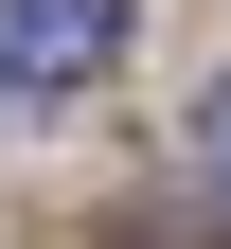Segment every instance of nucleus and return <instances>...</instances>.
<instances>
[{"label": "nucleus", "instance_id": "1", "mask_svg": "<svg viewBox=\"0 0 231 249\" xmlns=\"http://www.w3.org/2000/svg\"><path fill=\"white\" fill-rule=\"evenodd\" d=\"M124 18H142V0H0V89L36 107V89L124 71Z\"/></svg>", "mask_w": 231, "mask_h": 249}, {"label": "nucleus", "instance_id": "2", "mask_svg": "<svg viewBox=\"0 0 231 249\" xmlns=\"http://www.w3.org/2000/svg\"><path fill=\"white\" fill-rule=\"evenodd\" d=\"M195 142H213V178H231V89H213V107H195Z\"/></svg>", "mask_w": 231, "mask_h": 249}]
</instances>
